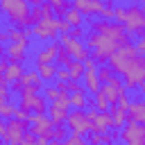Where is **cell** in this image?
<instances>
[{
	"label": "cell",
	"mask_w": 145,
	"mask_h": 145,
	"mask_svg": "<svg viewBox=\"0 0 145 145\" xmlns=\"http://www.w3.org/2000/svg\"><path fill=\"white\" fill-rule=\"evenodd\" d=\"M29 2L27 0H0V11L7 14V20L16 29H27L32 27L29 20Z\"/></svg>",
	"instance_id": "cell-1"
},
{
	"label": "cell",
	"mask_w": 145,
	"mask_h": 145,
	"mask_svg": "<svg viewBox=\"0 0 145 145\" xmlns=\"http://www.w3.org/2000/svg\"><path fill=\"white\" fill-rule=\"evenodd\" d=\"M125 32L129 36H145V9L138 2H129L125 5V23H122Z\"/></svg>",
	"instance_id": "cell-2"
},
{
	"label": "cell",
	"mask_w": 145,
	"mask_h": 145,
	"mask_svg": "<svg viewBox=\"0 0 145 145\" xmlns=\"http://www.w3.org/2000/svg\"><path fill=\"white\" fill-rule=\"evenodd\" d=\"M120 79H122L125 91H140V88L145 86V57H138V59L120 75Z\"/></svg>",
	"instance_id": "cell-3"
},
{
	"label": "cell",
	"mask_w": 145,
	"mask_h": 145,
	"mask_svg": "<svg viewBox=\"0 0 145 145\" xmlns=\"http://www.w3.org/2000/svg\"><path fill=\"white\" fill-rule=\"evenodd\" d=\"M52 129L54 125L50 122V118L45 113H29L27 120V131L34 138H43V140H52Z\"/></svg>",
	"instance_id": "cell-4"
},
{
	"label": "cell",
	"mask_w": 145,
	"mask_h": 145,
	"mask_svg": "<svg viewBox=\"0 0 145 145\" xmlns=\"http://www.w3.org/2000/svg\"><path fill=\"white\" fill-rule=\"evenodd\" d=\"M63 127L68 129V134L84 138V136L91 131V122H88V118H86V111H79V109L68 111V118H66Z\"/></svg>",
	"instance_id": "cell-5"
},
{
	"label": "cell",
	"mask_w": 145,
	"mask_h": 145,
	"mask_svg": "<svg viewBox=\"0 0 145 145\" xmlns=\"http://www.w3.org/2000/svg\"><path fill=\"white\" fill-rule=\"evenodd\" d=\"M59 45L68 52V57L72 59V61H79V63H84L88 57H91V52L86 50V45H84V41H77V39H70L68 34H61L59 36Z\"/></svg>",
	"instance_id": "cell-6"
},
{
	"label": "cell",
	"mask_w": 145,
	"mask_h": 145,
	"mask_svg": "<svg viewBox=\"0 0 145 145\" xmlns=\"http://www.w3.org/2000/svg\"><path fill=\"white\" fill-rule=\"evenodd\" d=\"M32 36H36L39 41H45V43H52L57 39V18H41L36 25H32L29 29Z\"/></svg>",
	"instance_id": "cell-7"
},
{
	"label": "cell",
	"mask_w": 145,
	"mask_h": 145,
	"mask_svg": "<svg viewBox=\"0 0 145 145\" xmlns=\"http://www.w3.org/2000/svg\"><path fill=\"white\" fill-rule=\"evenodd\" d=\"M100 93L104 95V100L109 102V106H116L118 100H120L127 91H125V86H122V79H120L118 75H113L106 84H100Z\"/></svg>",
	"instance_id": "cell-8"
},
{
	"label": "cell",
	"mask_w": 145,
	"mask_h": 145,
	"mask_svg": "<svg viewBox=\"0 0 145 145\" xmlns=\"http://www.w3.org/2000/svg\"><path fill=\"white\" fill-rule=\"evenodd\" d=\"M118 140H122V145H145V127L127 122L118 131Z\"/></svg>",
	"instance_id": "cell-9"
},
{
	"label": "cell",
	"mask_w": 145,
	"mask_h": 145,
	"mask_svg": "<svg viewBox=\"0 0 145 145\" xmlns=\"http://www.w3.org/2000/svg\"><path fill=\"white\" fill-rule=\"evenodd\" d=\"M27 131V125L25 122H18V120H7L5 122V134H2V143L5 145H20L23 136Z\"/></svg>",
	"instance_id": "cell-10"
},
{
	"label": "cell",
	"mask_w": 145,
	"mask_h": 145,
	"mask_svg": "<svg viewBox=\"0 0 145 145\" xmlns=\"http://www.w3.org/2000/svg\"><path fill=\"white\" fill-rule=\"evenodd\" d=\"M70 5H72L75 11H79V14L84 16V20H91V16H100V11H102V7H104L102 0H75V2H70Z\"/></svg>",
	"instance_id": "cell-11"
},
{
	"label": "cell",
	"mask_w": 145,
	"mask_h": 145,
	"mask_svg": "<svg viewBox=\"0 0 145 145\" xmlns=\"http://www.w3.org/2000/svg\"><path fill=\"white\" fill-rule=\"evenodd\" d=\"M59 50H61L59 41L45 43V45L36 52V57H34V66H48V63H54V59H57V52H59Z\"/></svg>",
	"instance_id": "cell-12"
},
{
	"label": "cell",
	"mask_w": 145,
	"mask_h": 145,
	"mask_svg": "<svg viewBox=\"0 0 145 145\" xmlns=\"http://www.w3.org/2000/svg\"><path fill=\"white\" fill-rule=\"evenodd\" d=\"M125 116H127V122L143 125V122H145V102H143L140 97H136V100H129V106H127Z\"/></svg>",
	"instance_id": "cell-13"
},
{
	"label": "cell",
	"mask_w": 145,
	"mask_h": 145,
	"mask_svg": "<svg viewBox=\"0 0 145 145\" xmlns=\"http://www.w3.org/2000/svg\"><path fill=\"white\" fill-rule=\"evenodd\" d=\"M27 48H23V45H18V43H9V45H5V61L7 63H18V66H23L25 63V59H27Z\"/></svg>",
	"instance_id": "cell-14"
},
{
	"label": "cell",
	"mask_w": 145,
	"mask_h": 145,
	"mask_svg": "<svg viewBox=\"0 0 145 145\" xmlns=\"http://www.w3.org/2000/svg\"><path fill=\"white\" fill-rule=\"evenodd\" d=\"M68 111H70V109H66V106H61V104L52 102V104H48L45 116L50 118V122H52L54 127H61V125L66 122V118H68Z\"/></svg>",
	"instance_id": "cell-15"
},
{
	"label": "cell",
	"mask_w": 145,
	"mask_h": 145,
	"mask_svg": "<svg viewBox=\"0 0 145 145\" xmlns=\"http://www.w3.org/2000/svg\"><path fill=\"white\" fill-rule=\"evenodd\" d=\"M7 39H9V43H18L23 48H29V41H32L27 29H16V27L7 29Z\"/></svg>",
	"instance_id": "cell-16"
},
{
	"label": "cell",
	"mask_w": 145,
	"mask_h": 145,
	"mask_svg": "<svg viewBox=\"0 0 145 145\" xmlns=\"http://www.w3.org/2000/svg\"><path fill=\"white\" fill-rule=\"evenodd\" d=\"M23 72H25V68L23 66H18V63H7V70H5V82L7 84H11V82H20V77H23Z\"/></svg>",
	"instance_id": "cell-17"
},
{
	"label": "cell",
	"mask_w": 145,
	"mask_h": 145,
	"mask_svg": "<svg viewBox=\"0 0 145 145\" xmlns=\"http://www.w3.org/2000/svg\"><path fill=\"white\" fill-rule=\"evenodd\" d=\"M20 84H23V86H34L36 91H41V88L45 86V84L41 82V77L36 75V70H25L23 77H20Z\"/></svg>",
	"instance_id": "cell-18"
},
{
	"label": "cell",
	"mask_w": 145,
	"mask_h": 145,
	"mask_svg": "<svg viewBox=\"0 0 145 145\" xmlns=\"http://www.w3.org/2000/svg\"><path fill=\"white\" fill-rule=\"evenodd\" d=\"M54 70H57V66H54V63L36 66V75L41 77V82H43V84H54Z\"/></svg>",
	"instance_id": "cell-19"
},
{
	"label": "cell",
	"mask_w": 145,
	"mask_h": 145,
	"mask_svg": "<svg viewBox=\"0 0 145 145\" xmlns=\"http://www.w3.org/2000/svg\"><path fill=\"white\" fill-rule=\"evenodd\" d=\"M50 7H52V18H63L66 16V11L70 9V2H66V0H50Z\"/></svg>",
	"instance_id": "cell-20"
},
{
	"label": "cell",
	"mask_w": 145,
	"mask_h": 145,
	"mask_svg": "<svg viewBox=\"0 0 145 145\" xmlns=\"http://www.w3.org/2000/svg\"><path fill=\"white\" fill-rule=\"evenodd\" d=\"M63 20H66L70 27H84V16H82L79 11H75V9H72V5H70V9L66 11Z\"/></svg>",
	"instance_id": "cell-21"
},
{
	"label": "cell",
	"mask_w": 145,
	"mask_h": 145,
	"mask_svg": "<svg viewBox=\"0 0 145 145\" xmlns=\"http://www.w3.org/2000/svg\"><path fill=\"white\" fill-rule=\"evenodd\" d=\"M66 70H68L70 82H82V75H84V63H79V61H70V63L66 66Z\"/></svg>",
	"instance_id": "cell-22"
},
{
	"label": "cell",
	"mask_w": 145,
	"mask_h": 145,
	"mask_svg": "<svg viewBox=\"0 0 145 145\" xmlns=\"http://www.w3.org/2000/svg\"><path fill=\"white\" fill-rule=\"evenodd\" d=\"M70 106L79 109V111H86V106H88V93H75V95H70Z\"/></svg>",
	"instance_id": "cell-23"
},
{
	"label": "cell",
	"mask_w": 145,
	"mask_h": 145,
	"mask_svg": "<svg viewBox=\"0 0 145 145\" xmlns=\"http://www.w3.org/2000/svg\"><path fill=\"white\" fill-rule=\"evenodd\" d=\"M41 91H43L41 95L45 97V102H48V104H52V102H57V97H59V91L54 88V84H45V86H43Z\"/></svg>",
	"instance_id": "cell-24"
},
{
	"label": "cell",
	"mask_w": 145,
	"mask_h": 145,
	"mask_svg": "<svg viewBox=\"0 0 145 145\" xmlns=\"http://www.w3.org/2000/svg\"><path fill=\"white\" fill-rule=\"evenodd\" d=\"M113 77V70L104 63V66H97V79H100V84H106L109 79Z\"/></svg>",
	"instance_id": "cell-25"
},
{
	"label": "cell",
	"mask_w": 145,
	"mask_h": 145,
	"mask_svg": "<svg viewBox=\"0 0 145 145\" xmlns=\"http://www.w3.org/2000/svg\"><path fill=\"white\" fill-rule=\"evenodd\" d=\"M14 104L11 102H7V104H0V120H11L14 118Z\"/></svg>",
	"instance_id": "cell-26"
},
{
	"label": "cell",
	"mask_w": 145,
	"mask_h": 145,
	"mask_svg": "<svg viewBox=\"0 0 145 145\" xmlns=\"http://www.w3.org/2000/svg\"><path fill=\"white\" fill-rule=\"evenodd\" d=\"M66 136H68V129H66L63 125L52 129V140H54V143H61V140H66Z\"/></svg>",
	"instance_id": "cell-27"
},
{
	"label": "cell",
	"mask_w": 145,
	"mask_h": 145,
	"mask_svg": "<svg viewBox=\"0 0 145 145\" xmlns=\"http://www.w3.org/2000/svg\"><path fill=\"white\" fill-rule=\"evenodd\" d=\"M59 145H88V143H86V138H82V136H72V134H68L66 140H61Z\"/></svg>",
	"instance_id": "cell-28"
},
{
	"label": "cell",
	"mask_w": 145,
	"mask_h": 145,
	"mask_svg": "<svg viewBox=\"0 0 145 145\" xmlns=\"http://www.w3.org/2000/svg\"><path fill=\"white\" fill-rule=\"evenodd\" d=\"M100 20H113V5L109 2H104V7H102V11H100Z\"/></svg>",
	"instance_id": "cell-29"
},
{
	"label": "cell",
	"mask_w": 145,
	"mask_h": 145,
	"mask_svg": "<svg viewBox=\"0 0 145 145\" xmlns=\"http://www.w3.org/2000/svg\"><path fill=\"white\" fill-rule=\"evenodd\" d=\"M68 36L70 39H77V41H84L86 39V27H70Z\"/></svg>",
	"instance_id": "cell-30"
},
{
	"label": "cell",
	"mask_w": 145,
	"mask_h": 145,
	"mask_svg": "<svg viewBox=\"0 0 145 145\" xmlns=\"http://www.w3.org/2000/svg\"><path fill=\"white\" fill-rule=\"evenodd\" d=\"M54 82H63V84H66V82H70L68 70H66V68H57V70H54Z\"/></svg>",
	"instance_id": "cell-31"
},
{
	"label": "cell",
	"mask_w": 145,
	"mask_h": 145,
	"mask_svg": "<svg viewBox=\"0 0 145 145\" xmlns=\"http://www.w3.org/2000/svg\"><path fill=\"white\" fill-rule=\"evenodd\" d=\"M39 11H41V18H52V7H50V2H41V5H39Z\"/></svg>",
	"instance_id": "cell-32"
},
{
	"label": "cell",
	"mask_w": 145,
	"mask_h": 145,
	"mask_svg": "<svg viewBox=\"0 0 145 145\" xmlns=\"http://www.w3.org/2000/svg\"><path fill=\"white\" fill-rule=\"evenodd\" d=\"M57 32H61V34H68V32H70V25H68L63 18H59V20H57Z\"/></svg>",
	"instance_id": "cell-33"
},
{
	"label": "cell",
	"mask_w": 145,
	"mask_h": 145,
	"mask_svg": "<svg viewBox=\"0 0 145 145\" xmlns=\"http://www.w3.org/2000/svg\"><path fill=\"white\" fill-rule=\"evenodd\" d=\"M9 100H11V93H9L7 86H2V88H0V104H7Z\"/></svg>",
	"instance_id": "cell-34"
},
{
	"label": "cell",
	"mask_w": 145,
	"mask_h": 145,
	"mask_svg": "<svg viewBox=\"0 0 145 145\" xmlns=\"http://www.w3.org/2000/svg\"><path fill=\"white\" fill-rule=\"evenodd\" d=\"M134 48H136V52H138L140 57H145V39H138V41L134 43Z\"/></svg>",
	"instance_id": "cell-35"
},
{
	"label": "cell",
	"mask_w": 145,
	"mask_h": 145,
	"mask_svg": "<svg viewBox=\"0 0 145 145\" xmlns=\"http://www.w3.org/2000/svg\"><path fill=\"white\" fill-rule=\"evenodd\" d=\"M20 145H36V138H34V136H32L29 131H25V136H23Z\"/></svg>",
	"instance_id": "cell-36"
},
{
	"label": "cell",
	"mask_w": 145,
	"mask_h": 145,
	"mask_svg": "<svg viewBox=\"0 0 145 145\" xmlns=\"http://www.w3.org/2000/svg\"><path fill=\"white\" fill-rule=\"evenodd\" d=\"M5 70H7V61H2V59H0V79H2V75H5Z\"/></svg>",
	"instance_id": "cell-37"
},
{
	"label": "cell",
	"mask_w": 145,
	"mask_h": 145,
	"mask_svg": "<svg viewBox=\"0 0 145 145\" xmlns=\"http://www.w3.org/2000/svg\"><path fill=\"white\" fill-rule=\"evenodd\" d=\"M5 41H9V39H7V32H0V45H2Z\"/></svg>",
	"instance_id": "cell-38"
},
{
	"label": "cell",
	"mask_w": 145,
	"mask_h": 145,
	"mask_svg": "<svg viewBox=\"0 0 145 145\" xmlns=\"http://www.w3.org/2000/svg\"><path fill=\"white\" fill-rule=\"evenodd\" d=\"M2 134H5V120H0V138H2Z\"/></svg>",
	"instance_id": "cell-39"
}]
</instances>
